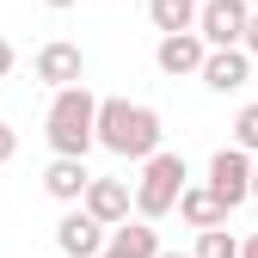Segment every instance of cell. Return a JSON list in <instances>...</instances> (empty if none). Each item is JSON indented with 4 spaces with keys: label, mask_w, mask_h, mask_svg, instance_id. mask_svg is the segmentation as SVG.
Returning a JSON list of instances; mask_svg holds the SVG:
<instances>
[{
    "label": "cell",
    "mask_w": 258,
    "mask_h": 258,
    "mask_svg": "<svg viewBox=\"0 0 258 258\" xmlns=\"http://www.w3.org/2000/svg\"><path fill=\"white\" fill-rule=\"evenodd\" d=\"M92 142L111 148V154H123V160H148L160 148V111L154 105H129V99H99Z\"/></svg>",
    "instance_id": "obj_1"
},
{
    "label": "cell",
    "mask_w": 258,
    "mask_h": 258,
    "mask_svg": "<svg viewBox=\"0 0 258 258\" xmlns=\"http://www.w3.org/2000/svg\"><path fill=\"white\" fill-rule=\"evenodd\" d=\"M92 117H99V99L74 80V86H55V105H49V148L55 154H74V160H86V148H92Z\"/></svg>",
    "instance_id": "obj_2"
},
{
    "label": "cell",
    "mask_w": 258,
    "mask_h": 258,
    "mask_svg": "<svg viewBox=\"0 0 258 258\" xmlns=\"http://www.w3.org/2000/svg\"><path fill=\"white\" fill-rule=\"evenodd\" d=\"M184 154H166V148H154L142 160V184H136V215L142 221H160L172 203H178V190H184Z\"/></svg>",
    "instance_id": "obj_3"
},
{
    "label": "cell",
    "mask_w": 258,
    "mask_h": 258,
    "mask_svg": "<svg viewBox=\"0 0 258 258\" xmlns=\"http://www.w3.org/2000/svg\"><path fill=\"white\" fill-rule=\"evenodd\" d=\"M246 0H197V37L209 43V49H228V43H240V31H246Z\"/></svg>",
    "instance_id": "obj_4"
},
{
    "label": "cell",
    "mask_w": 258,
    "mask_h": 258,
    "mask_svg": "<svg viewBox=\"0 0 258 258\" xmlns=\"http://www.w3.org/2000/svg\"><path fill=\"white\" fill-rule=\"evenodd\" d=\"M209 190L228 209H240L246 197H252V154L246 148H221L215 160H209Z\"/></svg>",
    "instance_id": "obj_5"
},
{
    "label": "cell",
    "mask_w": 258,
    "mask_h": 258,
    "mask_svg": "<svg viewBox=\"0 0 258 258\" xmlns=\"http://www.w3.org/2000/svg\"><path fill=\"white\" fill-rule=\"evenodd\" d=\"M203 86L209 92H240L246 86V74H252V55L240 49V43H228V49H203Z\"/></svg>",
    "instance_id": "obj_6"
},
{
    "label": "cell",
    "mask_w": 258,
    "mask_h": 258,
    "mask_svg": "<svg viewBox=\"0 0 258 258\" xmlns=\"http://www.w3.org/2000/svg\"><path fill=\"white\" fill-rule=\"evenodd\" d=\"M80 209H86L92 221H105V228H117V221H129V184H123V178H86Z\"/></svg>",
    "instance_id": "obj_7"
},
{
    "label": "cell",
    "mask_w": 258,
    "mask_h": 258,
    "mask_svg": "<svg viewBox=\"0 0 258 258\" xmlns=\"http://www.w3.org/2000/svg\"><path fill=\"white\" fill-rule=\"evenodd\" d=\"M203 37H197V31H166V37H160V49H154V61H160V74H197L203 68Z\"/></svg>",
    "instance_id": "obj_8"
},
{
    "label": "cell",
    "mask_w": 258,
    "mask_h": 258,
    "mask_svg": "<svg viewBox=\"0 0 258 258\" xmlns=\"http://www.w3.org/2000/svg\"><path fill=\"white\" fill-rule=\"evenodd\" d=\"M55 246L68 252V258H99V246H105V221H92L86 209L61 215V221H55Z\"/></svg>",
    "instance_id": "obj_9"
},
{
    "label": "cell",
    "mask_w": 258,
    "mask_h": 258,
    "mask_svg": "<svg viewBox=\"0 0 258 258\" xmlns=\"http://www.w3.org/2000/svg\"><path fill=\"white\" fill-rule=\"evenodd\" d=\"M80 74H86L80 43H43V49H37V80H43V86H74Z\"/></svg>",
    "instance_id": "obj_10"
},
{
    "label": "cell",
    "mask_w": 258,
    "mask_h": 258,
    "mask_svg": "<svg viewBox=\"0 0 258 258\" xmlns=\"http://www.w3.org/2000/svg\"><path fill=\"white\" fill-rule=\"evenodd\" d=\"M172 209H178V215L190 221V228H221V221H228V215H234V209H228V203H221V197H215V190H209V184H184Z\"/></svg>",
    "instance_id": "obj_11"
},
{
    "label": "cell",
    "mask_w": 258,
    "mask_h": 258,
    "mask_svg": "<svg viewBox=\"0 0 258 258\" xmlns=\"http://www.w3.org/2000/svg\"><path fill=\"white\" fill-rule=\"evenodd\" d=\"M86 160H74V154H55L49 160V172H43V190H49V197L55 203H80V190H86Z\"/></svg>",
    "instance_id": "obj_12"
},
{
    "label": "cell",
    "mask_w": 258,
    "mask_h": 258,
    "mask_svg": "<svg viewBox=\"0 0 258 258\" xmlns=\"http://www.w3.org/2000/svg\"><path fill=\"white\" fill-rule=\"evenodd\" d=\"M111 246L129 252V258H154V252H160V234H154V221H117Z\"/></svg>",
    "instance_id": "obj_13"
},
{
    "label": "cell",
    "mask_w": 258,
    "mask_h": 258,
    "mask_svg": "<svg viewBox=\"0 0 258 258\" xmlns=\"http://www.w3.org/2000/svg\"><path fill=\"white\" fill-rule=\"evenodd\" d=\"M148 19L160 25V37L166 31H197V0H148Z\"/></svg>",
    "instance_id": "obj_14"
},
{
    "label": "cell",
    "mask_w": 258,
    "mask_h": 258,
    "mask_svg": "<svg viewBox=\"0 0 258 258\" xmlns=\"http://www.w3.org/2000/svg\"><path fill=\"white\" fill-rule=\"evenodd\" d=\"M190 258H240V240L228 234V221L221 228H197V252Z\"/></svg>",
    "instance_id": "obj_15"
},
{
    "label": "cell",
    "mask_w": 258,
    "mask_h": 258,
    "mask_svg": "<svg viewBox=\"0 0 258 258\" xmlns=\"http://www.w3.org/2000/svg\"><path fill=\"white\" fill-rule=\"evenodd\" d=\"M234 148H246V154H258V105H246V111L234 117Z\"/></svg>",
    "instance_id": "obj_16"
},
{
    "label": "cell",
    "mask_w": 258,
    "mask_h": 258,
    "mask_svg": "<svg viewBox=\"0 0 258 258\" xmlns=\"http://www.w3.org/2000/svg\"><path fill=\"white\" fill-rule=\"evenodd\" d=\"M240 49H246V55H258V7L246 13V31H240Z\"/></svg>",
    "instance_id": "obj_17"
},
{
    "label": "cell",
    "mask_w": 258,
    "mask_h": 258,
    "mask_svg": "<svg viewBox=\"0 0 258 258\" xmlns=\"http://www.w3.org/2000/svg\"><path fill=\"white\" fill-rule=\"evenodd\" d=\"M13 154H19V129H13V123H0V166H7Z\"/></svg>",
    "instance_id": "obj_18"
},
{
    "label": "cell",
    "mask_w": 258,
    "mask_h": 258,
    "mask_svg": "<svg viewBox=\"0 0 258 258\" xmlns=\"http://www.w3.org/2000/svg\"><path fill=\"white\" fill-rule=\"evenodd\" d=\"M13 61H19V55H13V43H7V37H0V80H7V74H13Z\"/></svg>",
    "instance_id": "obj_19"
},
{
    "label": "cell",
    "mask_w": 258,
    "mask_h": 258,
    "mask_svg": "<svg viewBox=\"0 0 258 258\" xmlns=\"http://www.w3.org/2000/svg\"><path fill=\"white\" fill-rule=\"evenodd\" d=\"M99 258H129V252H117V246H111V240H105V246H99Z\"/></svg>",
    "instance_id": "obj_20"
},
{
    "label": "cell",
    "mask_w": 258,
    "mask_h": 258,
    "mask_svg": "<svg viewBox=\"0 0 258 258\" xmlns=\"http://www.w3.org/2000/svg\"><path fill=\"white\" fill-rule=\"evenodd\" d=\"M240 258H258V234H252V240H246V246H240Z\"/></svg>",
    "instance_id": "obj_21"
},
{
    "label": "cell",
    "mask_w": 258,
    "mask_h": 258,
    "mask_svg": "<svg viewBox=\"0 0 258 258\" xmlns=\"http://www.w3.org/2000/svg\"><path fill=\"white\" fill-rule=\"evenodd\" d=\"M154 258H190V252H166V246H160V252H154Z\"/></svg>",
    "instance_id": "obj_22"
},
{
    "label": "cell",
    "mask_w": 258,
    "mask_h": 258,
    "mask_svg": "<svg viewBox=\"0 0 258 258\" xmlns=\"http://www.w3.org/2000/svg\"><path fill=\"white\" fill-rule=\"evenodd\" d=\"M43 7H74V0H43Z\"/></svg>",
    "instance_id": "obj_23"
},
{
    "label": "cell",
    "mask_w": 258,
    "mask_h": 258,
    "mask_svg": "<svg viewBox=\"0 0 258 258\" xmlns=\"http://www.w3.org/2000/svg\"><path fill=\"white\" fill-rule=\"evenodd\" d=\"M252 197H258V166H252Z\"/></svg>",
    "instance_id": "obj_24"
},
{
    "label": "cell",
    "mask_w": 258,
    "mask_h": 258,
    "mask_svg": "<svg viewBox=\"0 0 258 258\" xmlns=\"http://www.w3.org/2000/svg\"><path fill=\"white\" fill-rule=\"evenodd\" d=\"M246 7H258V0H246Z\"/></svg>",
    "instance_id": "obj_25"
}]
</instances>
